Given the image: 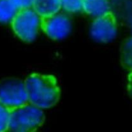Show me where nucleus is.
Masks as SVG:
<instances>
[{
  "mask_svg": "<svg viewBox=\"0 0 132 132\" xmlns=\"http://www.w3.org/2000/svg\"><path fill=\"white\" fill-rule=\"evenodd\" d=\"M24 84L28 102L39 108H51L60 100V89L53 75L34 73L26 78Z\"/></svg>",
  "mask_w": 132,
  "mask_h": 132,
  "instance_id": "1",
  "label": "nucleus"
},
{
  "mask_svg": "<svg viewBox=\"0 0 132 132\" xmlns=\"http://www.w3.org/2000/svg\"><path fill=\"white\" fill-rule=\"evenodd\" d=\"M9 131H35L42 126L45 115L42 109L28 103L10 110Z\"/></svg>",
  "mask_w": 132,
  "mask_h": 132,
  "instance_id": "2",
  "label": "nucleus"
},
{
  "mask_svg": "<svg viewBox=\"0 0 132 132\" xmlns=\"http://www.w3.org/2000/svg\"><path fill=\"white\" fill-rule=\"evenodd\" d=\"M12 28L15 35L26 42L35 39L40 26V17L33 9H20L11 21Z\"/></svg>",
  "mask_w": 132,
  "mask_h": 132,
  "instance_id": "3",
  "label": "nucleus"
},
{
  "mask_svg": "<svg viewBox=\"0 0 132 132\" xmlns=\"http://www.w3.org/2000/svg\"><path fill=\"white\" fill-rule=\"evenodd\" d=\"M28 102L24 81L15 77L0 80V103L11 110Z\"/></svg>",
  "mask_w": 132,
  "mask_h": 132,
  "instance_id": "4",
  "label": "nucleus"
},
{
  "mask_svg": "<svg viewBox=\"0 0 132 132\" xmlns=\"http://www.w3.org/2000/svg\"><path fill=\"white\" fill-rule=\"evenodd\" d=\"M118 29L117 19L112 12L109 11L96 17L91 27V35L95 40L107 43L116 37Z\"/></svg>",
  "mask_w": 132,
  "mask_h": 132,
  "instance_id": "5",
  "label": "nucleus"
},
{
  "mask_svg": "<svg viewBox=\"0 0 132 132\" xmlns=\"http://www.w3.org/2000/svg\"><path fill=\"white\" fill-rule=\"evenodd\" d=\"M40 27L48 37L53 40H61L69 34L70 21L63 14H55L40 17Z\"/></svg>",
  "mask_w": 132,
  "mask_h": 132,
  "instance_id": "6",
  "label": "nucleus"
},
{
  "mask_svg": "<svg viewBox=\"0 0 132 132\" xmlns=\"http://www.w3.org/2000/svg\"><path fill=\"white\" fill-rule=\"evenodd\" d=\"M32 7L41 17L57 13L61 5L60 0H33Z\"/></svg>",
  "mask_w": 132,
  "mask_h": 132,
  "instance_id": "7",
  "label": "nucleus"
},
{
  "mask_svg": "<svg viewBox=\"0 0 132 132\" xmlns=\"http://www.w3.org/2000/svg\"><path fill=\"white\" fill-rule=\"evenodd\" d=\"M82 10L87 14L96 17L110 11L108 0H83Z\"/></svg>",
  "mask_w": 132,
  "mask_h": 132,
  "instance_id": "8",
  "label": "nucleus"
},
{
  "mask_svg": "<svg viewBox=\"0 0 132 132\" xmlns=\"http://www.w3.org/2000/svg\"><path fill=\"white\" fill-rule=\"evenodd\" d=\"M120 60L122 67L128 72L132 71V36L122 42L120 48Z\"/></svg>",
  "mask_w": 132,
  "mask_h": 132,
  "instance_id": "9",
  "label": "nucleus"
},
{
  "mask_svg": "<svg viewBox=\"0 0 132 132\" xmlns=\"http://www.w3.org/2000/svg\"><path fill=\"white\" fill-rule=\"evenodd\" d=\"M17 10L11 0H0V22L11 21Z\"/></svg>",
  "mask_w": 132,
  "mask_h": 132,
  "instance_id": "10",
  "label": "nucleus"
},
{
  "mask_svg": "<svg viewBox=\"0 0 132 132\" xmlns=\"http://www.w3.org/2000/svg\"><path fill=\"white\" fill-rule=\"evenodd\" d=\"M119 13L122 21L132 29V0H120Z\"/></svg>",
  "mask_w": 132,
  "mask_h": 132,
  "instance_id": "11",
  "label": "nucleus"
},
{
  "mask_svg": "<svg viewBox=\"0 0 132 132\" xmlns=\"http://www.w3.org/2000/svg\"><path fill=\"white\" fill-rule=\"evenodd\" d=\"M10 109L0 103V132L9 131Z\"/></svg>",
  "mask_w": 132,
  "mask_h": 132,
  "instance_id": "12",
  "label": "nucleus"
},
{
  "mask_svg": "<svg viewBox=\"0 0 132 132\" xmlns=\"http://www.w3.org/2000/svg\"><path fill=\"white\" fill-rule=\"evenodd\" d=\"M61 7L69 12H77L82 9L83 0H60Z\"/></svg>",
  "mask_w": 132,
  "mask_h": 132,
  "instance_id": "13",
  "label": "nucleus"
},
{
  "mask_svg": "<svg viewBox=\"0 0 132 132\" xmlns=\"http://www.w3.org/2000/svg\"><path fill=\"white\" fill-rule=\"evenodd\" d=\"M17 10L29 9L33 6V0H11Z\"/></svg>",
  "mask_w": 132,
  "mask_h": 132,
  "instance_id": "14",
  "label": "nucleus"
},
{
  "mask_svg": "<svg viewBox=\"0 0 132 132\" xmlns=\"http://www.w3.org/2000/svg\"><path fill=\"white\" fill-rule=\"evenodd\" d=\"M127 91L129 96L132 98V71L130 72V73L128 76V84Z\"/></svg>",
  "mask_w": 132,
  "mask_h": 132,
  "instance_id": "15",
  "label": "nucleus"
}]
</instances>
